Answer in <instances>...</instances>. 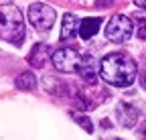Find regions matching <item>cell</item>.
<instances>
[{"mask_svg":"<svg viewBox=\"0 0 146 140\" xmlns=\"http://www.w3.org/2000/svg\"><path fill=\"white\" fill-rule=\"evenodd\" d=\"M142 85L146 87V73H144V79H142Z\"/></svg>","mask_w":146,"mask_h":140,"instance_id":"cell-15","label":"cell"},{"mask_svg":"<svg viewBox=\"0 0 146 140\" xmlns=\"http://www.w3.org/2000/svg\"><path fill=\"white\" fill-rule=\"evenodd\" d=\"M136 73L138 65L128 53H110L100 61V75L110 85L128 87L134 83Z\"/></svg>","mask_w":146,"mask_h":140,"instance_id":"cell-1","label":"cell"},{"mask_svg":"<svg viewBox=\"0 0 146 140\" xmlns=\"http://www.w3.org/2000/svg\"><path fill=\"white\" fill-rule=\"evenodd\" d=\"M134 35V21L124 14H114L106 27V37L112 43H126Z\"/></svg>","mask_w":146,"mask_h":140,"instance_id":"cell-3","label":"cell"},{"mask_svg":"<svg viewBox=\"0 0 146 140\" xmlns=\"http://www.w3.org/2000/svg\"><path fill=\"white\" fill-rule=\"evenodd\" d=\"M77 27H79V23L75 19V14H65L63 27H61V41H71L77 35Z\"/></svg>","mask_w":146,"mask_h":140,"instance_id":"cell-8","label":"cell"},{"mask_svg":"<svg viewBox=\"0 0 146 140\" xmlns=\"http://www.w3.org/2000/svg\"><path fill=\"white\" fill-rule=\"evenodd\" d=\"M0 37L6 43L21 45L25 41V19L14 4L0 6Z\"/></svg>","mask_w":146,"mask_h":140,"instance_id":"cell-2","label":"cell"},{"mask_svg":"<svg viewBox=\"0 0 146 140\" xmlns=\"http://www.w3.org/2000/svg\"><path fill=\"white\" fill-rule=\"evenodd\" d=\"M116 140H120V138H116Z\"/></svg>","mask_w":146,"mask_h":140,"instance_id":"cell-16","label":"cell"},{"mask_svg":"<svg viewBox=\"0 0 146 140\" xmlns=\"http://www.w3.org/2000/svg\"><path fill=\"white\" fill-rule=\"evenodd\" d=\"M43 51H45V45H36V47H35L33 55H31V61H33L35 67H41V65L45 63V55H41Z\"/></svg>","mask_w":146,"mask_h":140,"instance_id":"cell-12","label":"cell"},{"mask_svg":"<svg viewBox=\"0 0 146 140\" xmlns=\"http://www.w3.org/2000/svg\"><path fill=\"white\" fill-rule=\"evenodd\" d=\"M100 25H102V21H100V19H94V16L83 19V21L79 23V27H77L79 37H81V39H91V37L100 31Z\"/></svg>","mask_w":146,"mask_h":140,"instance_id":"cell-7","label":"cell"},{"mask_svg":"<svg viewBox=\"0 0 146 140\" xmlns=\"http://www.w3.org/2000/svg\"><path fill=\"white\" fill-rule=\"evenodd\" d=\"M83 57L77 53L75 49H69V47H63V49H57L55 53L51 55V63L53 67L61 73H75L79 65H81Z\"/></svg>","mask_w":146,"mask_h":140,"instance_id":"cell-4","label":"cell"},{"mask_svg":"<svg viewBox=\"0 0 146 140\" xmlns=\"http://www.w3.org/2000/svg\"><path fill=\"white\" fill-rule=\"evenodd\" d=\"M134 4L138 8H146V0H134Z\"/></svg>","mask_w":146,"mask_h":140,"instance_id":"cell-14","label":"cell"},{"mask_svg":"<svg viewBox=\"0 0 146 140\" xmlns=\"http://www.w3.org/2000/svg\"><path fill=\"white\" fill-rule=\"evenodd\" d=\"M144 16H146V14H144Z\"/></svg>","mask_w":146,"mask_h":140,"instance_id":"cell-17","label":"cell"},{"mask_svg":"<svg viewBox=\"0 0 146 140\" xmlns=\"http://www.w3.org/2000/svg\"><path fill=\"white\" fill-rule=\"evenodd\" d=\"M16 87H18V90H25V92L35 90V87H36V79H35V75H33L31 71L21 73V75L16 77Z\"/></svg>","mask_w":146,"mask_h":140,"instance_id":"cell-10","label":"cell"},{"mask_svg":"<svg viewBox=\"0 0 146 140\" xmlns=\"http://www.w3.org/2000/svg\"><path fill=\"white\" fill-rule=\"evenodd\" d=\"M73 120L77 122V124L81 126V128H85V132H94V124H91V120L87 118V116H81V114H73Z\"/></svg>","mask_w":146,"mask_h":140,"instance_id":"cell-13","label":"cell"},{"mask_svg":"<svg viewBox=\"0 0 146 140\" xmlns=\"http://www.w3.org/2000/svg\"><path fill=\"white\" fill-rule=\"evenodd\" d=\"M57 19L55 14V8H51L49 4H43V2H35L29 6V21L31 25L36 29V31H49Z\"/></svg>","mask_w":146,"mask_h":140,"instance_id":"cell-5","label":"cell"},{"mask_svg":"<svg viewBox=\"0 0 146 140\" xmlns=\"http://www.w3.org/2000/svg\"><path fill=\"white\" fill-rule=\"evenodd\" d=\"M134 33L138 35L142 41H146V16L144 14L134 19Z\"/></svg>","mask_w":146,"mask_h":140,"instance_id":"cell-11","label":"cell"},{"mask_svg":"<svg viewBox=\"0 0 146 140\" xmlns=\"http://www.w3.org/2000/svg\"><path fill=\"white\" fill-rule=\"evenodd\" d=\"M77 73L87 81V83H96V77H98V71H96V63L91 61V59H83L79 69H77Z\"/></svg>","mask_w":146,"mask_h":140,"instance_id":"cell-9","label":"cell"},{"mask_svg":"<svg viewBox=\"0 0 146 140\" xmlns=\"http://www.w3.org/2000/svg\"><path fill=\"white\" fill-rule=\"evenodd\" d=\"M138 110L132 106V104H118V108H116V118L118 122L124 126V128H132L136 126V122H138Z\"/></svg>","mask_w":146,"mask_h":140,"instance_id":"cell-6","label":"cell"}]
</instances>
